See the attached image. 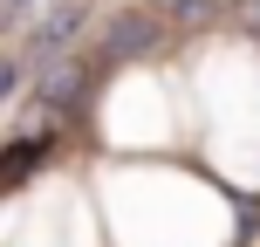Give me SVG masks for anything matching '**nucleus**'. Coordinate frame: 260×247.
I'll list each match as a JSON object with an SVG mask.
<instances>
[{
  "mask_svg": "<svg viewBox=\"0 0 260 247\" xmlns=\"http://www.w3.org/2000/svg\"><path fill=\"white\" fill-rule=\"evenodd\" d=\"M165 7H171V14H206L212 0H165Z\"/></svg>",
  "mask_w": 260,
  "mask_h": 247,
  "instance_id": "7ed1b4c3",
  "label": "nucleus"
},
{
  "mask_svg": "<svg viewBox=\"0 0 260 247\" xmlns=\"http://www.w3.org/2000/svg\"><path fill=\"white\" fill-rule=\"evenodd\" d=\"M41 151H48V138H21V144H7V158H0V185H21L27 172L41 165Z\"/></svg>",
  "mask_w": 260,
  "mask_h": 247,
  "instance_id": "f03ea898",
  "label": "nucleus"
},
{
  "mask_svg": "<svg viewBox=\"0 0 260 247\" xmlns=\"http://www.w3.org/2000/svg\"><path fill=\"white\" fill-rule=\"evenodd\" d=\"M253 35H260V0H253Z\"/></svg>",
  "mask_w": 260,
  "mask_h": 247,
  "instance_id": "20e7f679",
  "label": "nucleus"
},
{
  "mask_svg": "<svg viewBox=\"0 0 260 247\" xmlns=\"http://www.w3.org/2000/svg\"><path fill=\"white\" fill-rule=\"evenodd\" d=\"M151 41H157V28L144 21V14H123V21H117V28H110V35H103V48L117 55V62H130V55H144V48H151Z\"/></svg>",
  "mask_w": 260,
  "mask_h": 247,
  "instance_id": "f257e3e1",
  "label": "nucleus"
}]
</instances>
